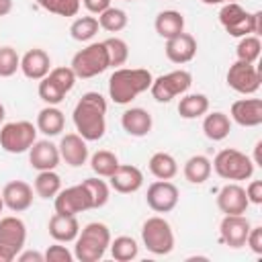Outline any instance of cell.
Instances as JSON below:
<instances>
[{
  "label": "cell",
  "instance_id": "obj_1",
  "mask_svg": "<svg viewBox=\"0 0 262 262\" xmlns=\"http://www.w3.org/2000/svg\"><path fill=\"white\" fill-rule=\"evenodd\" d=\"M72 121L86 141H98L106 131V100L100 92H86L76 102Z\"/></svg>",
  "mask_w": 262,
  "mask_h": 262
},
{
  "label": "cell",
  "instance_id": "obj_2",
  "mask_svg": "<svg viewBox=\"0 0 262 262\" xmlns=\"http://www.w3.org/2000/svg\"><path fill=\"white\" fill-rule=\"evenodd\" d=\"M154 76L143 68H117L108 78V96L115 104H129L149 90Z\"/></svg>",
  "mask_w": 262,
  "mask_h": 262
},
{
  "label": "cell",
  "instance_id": "obj_3",
  "mask_svg": "<svg viewBox=\"0 0 262 262\" xmlns=\"http://www.w3.org/2000/svg\"><path fill=\"white\" fill-rule=\"evenodd\" d=\"M74 242H76V246H74L76 260L98 262V260H102V256L106 254V250L111 246V229L100 221H92L80 229V233Z\"/></svg>",
  "mask_w": 262,
  "mask_h": 262
},
{
  "label": "cell",
  "instance_id": "obj_4",
  "mask_svg": "<svg viewBox=\"0 0 262 262\" xmlns=\"http://www.w3.org/2000/svg\"><path fill=\"white\" fill-rule=\"evenodd\" d=\"M219 23L231 37L260 35L262 33V12H248L237 2H225L219 10Z\"/></svg>",
  "mask_w": 262,
  "mask_h": 262
},
{
  "label": "cell",
  "instance_id": "obj_5",
  "mask_svg": "<svg viewBox=\"0 0 262 262\" xmlns=\"http://www.w3.org/2000/svg\"><path fill=\"white\" fill-rule=\"evenodd\" d=\"M254 162L250 156H246L244 151L239 149H233V147H227V149H221L215 160L211 162V168L215 170V174L223 180H248L252 178L254 174Z\"/></svg>",
  "mask_w": 262,
  "mask_h": 262
},
{
  "label": "cell",
  "instance_id": "obj_6",
  "mask_svg": "<svg viewBox=\"0 0 262 262\" xmlns=\"http://www.w3.org/2000/svg\"><path fill=\"white\" fill-rule=\"evenodd\" d=\"M70 68L74 70L76 78H82V80L94 78V76L102 74L106 68H111L108 66V53H106L104 41L90 43L84 49H80L78 53H74Z\"/></svg>",
  "mask_w": 262,
  "mask_h": 262
},
{
  "label": "cell",
  "instance_id": "obj_7",
  "mask_svg": "<svg viewBox=\"0 0 262 262\" xmlns=\"http://www.w3.org/2000/svg\"><path fill=\"white\" fill-rule=\"evenodd\" d=\"M141 242L147 248V252H151L156 256L170 254L174 250V231H172V225L164 217H160V215L145 219L143 225H141Z\"/></svg>",
  "mask_w": 262,
  "mask_h": 262
},
{
  "label": "cell",
  "instance_id": "obj_8",
  "mask_svg": "<svg viewBox=\"0 0 262 262\" xmlns=\"http://www.w3.org/2000/svg\"><path fill=\"white\" fill-rule=\"evenodd\" d=\"M37 141V125L31 121L4 123L0 129V147L8 154H25Z\"/></svg>",
  "mask_w": 262,
  "mask_h": 262
},
{
  "label": "cell",
  "instance_id": "obj_9",
  "mask_svg": "<svg viewBox=\"0 0 262 262\" xmlns=\"http://www.w3.org/2000/svg\"><path fill=\"white\" fill-rule=\"evenodd\" d=\"M27 242V225L23 219L8 215L0 219V262H12Z\"/></svg>",
  "mask_w": 262,
  "mask_h": 262
},
{
  "label": "cell",
  "instance_id": "obj_10",
  "mask_svg": "<svg viewBox=\"0 0 262 262\" xmlns=\"http://www.w3.org/2000/svg\"><path fill=\"white\" fill-rule=\"evenodd\" d=\"M190 84H192L190 72H186V70H174V72H168L164 76L154 78V82L149 86V92H151V96L158 102H170L172 98L186 94L188 88H190Z\"/></svg>",
  "mask_w": 262,
  "mask_h": 262
},
{
  "label": "cell",
  "instance_id": "obj_11",
  "mask_svg": "<svg viewBox=\"0 0 262 262\" xmlns=\"http://www.w3.org/2000/svg\"><path fill=\"white\" fill-rule=\"evenodd\" d=\"M227 86L239 94H254L258 92L260 88V82H262V76H260V70L254 66V63H248V61H233L227 70Z\"/></svg>",
  "mask_w": 262,
  "mask_h": 262
},
{
  "label": "cell",
  "instance_id": "obj_12",
  "mask_svg": "<svg viewBox=\"0 0 262 262\" xmlns=\"http://www.w3.org/2000/svg\"><path fill=\"white\" fill-rule=\"evenodd\" d=\"M53 207H55V213L78 215V213H84V211L92 209V201H90V194H88L86 186L80 182L76 186H68V188L59 190L53 196Z\"/></svg>",
  "mask_w": 262,
  "mask_h": 262
},
{
  "label": "cell",
  "instance_id": "obj_13",
  "mask_svg": "<svg viewBox=\"0 0 262 262\" xmlns=\"http://www.w3.org/2000/svg\"><path fill=\"white\" fill-rule=\"evenodd\" d=\"M178 199H180L178 188L170 180H156L147 186L145 201H147V207L156 213H170L178 205Z\"/></svg>",
  "mask_w": 262,
  "mask_h": 262
},
{
  "label": "cell",
  "instance_id": "obj_14",
  "mask_svg": "<svg viewBox=\"0 0 262 262\" xmlns=\"http://www.w3.org/2000/svg\"><path fill=\"white\" fill-rule=\"evenodd\" d=\"M250 227L252 225L246 215H223V219L219 223L221 242L229 248H242V246H246Z\"/></svg>",
  "mask_w": 262,
  "mask_h": 262
},
{
  "label": "cell",
  "instance_id": "obj_15",
  "mask_svg": "<svg viewBox=\"0 0 262 262\" xmlns=\"http://www.w3.org/2000/svg\"><path fill=\"white\" fill-rule=\"evenodd\" d=\"M217 207L223 215H244L250 207L246 188L239 186L237 182H229L221 186L217 192Z\"/></svg>",
  "mask_w": 262,
  "mask_h": 262
},
{
  "label": "cell",
  "instance_id": "obj_16",
  "mask_svg": "<svg viewBox=\"0 0 262 262\" xmlns=\"http://www.w3.org/2000/svg\"><path fill=\"white\" fill-rule=\"evenodd\" d=\"M2 201L4 207L12 213H23L33 205V186L25 180H10L2 188Z\"/></svg>",
  "mask_w": 262,
  "mask_h": 262
},
{
  "label": "cell",
  "instance_id": "obj_17",
  "mask_svg": "<svg viewBox=\"0 0 262 262\" xmlns=\"http://www.w3.org/2000/svg\"><path fill=\"white\" fill-rule=\"evenodd\" d=\"M59 149V156L61 160L72 166V168H80L88 162L90 154H88V145H86V139L80 135V133H66L57 145Z\"/></svg>",
  "mask_w": 262,
  "mask_h": 262
},
{
  "label": "cell",
  "instance_id": "obj_18",
  "mask_svg": "<svg viewBox=\"0 0 262 262\" xmlns=\"http://www.w3.org/2000/svg\"><path fill=\"white\" fill-rule=\"evenodd\" d=\"M61 156L55 143H51L49 139H37L31 147H29V164L31 168H35L37 172L43 170H55L59 164Z\"/></svg>",
  "mask_w": 262,
  "mask_h": 262
},
{
  "label": "cell",
  "instance_id": "obj_19",
  "mask_svg": "<svg viewBox=\"0 0 262 262\" xmlns=\"http://www.w3.org/2000/svg\"><path fill=\"white\" fill-rule=\"evenodd\" d=\"M108 180L113 190L121 194H131L143 186V172L131 164H119V168L108 176Z\"/></svg>",
  "mask_w": 262,
  "mask_h": 262
},
{
  "label": "cell",
  "instance_id": "obj_20",
  "mask_svg": "<svg viewBox=\"0 0 262 262\" xmlns=\"http://www.w3.org/2000/svg\"><path fill=\"white\" fill-rule=\"evenodd\" d=\"M166 57L172 63H188L196 55V39L190 33H178L176 37L166 39Z\"/></svg>",
  "mask_w": 262,
  "mask_h": 262
},
{
  "label": "cell",
  "instance_id": "obj_21",
  "mask_svg": "<svg viewBox=\"0 0 262 262\" xmlns=\"http://www.w3.org/2000/svg\"><path fill=\"white\" fill-rule=\"evenodd\" d=\"M231 121L242 127H258L262 125V100L260 98H242L231 104Z\"/></svg>",
  "mask_w": 262,
  "mask_h": 262
},
{
  "label": "cell",
  "instance_id": "obj_22",
  "mask_svg": "<svg viewBox=\"0 0 262 262\" xmlns=\"http://www.w3.org/2000/svg\"><path fill=\"white\" fill-rule=\"evenodd\" d=\"M49 70H51V59L45 49L35 47L20 57V72L29 80H41L49 74Z\"/></svg>",
  "mask_w": 262,
  "mask_h": 262
},
{
  "label": "cell",
  "instance_id": "obj_23",
  "mask_svg": "<svg viewBox=\"0 0 262 262\" xmlns=\"http://www.w3.org/2000/svg\"><path fill=\"white\" fill-rule=\"evenodd\" d=\"M121 127L125 133H129L131 137H145L151 127H154V121H151V115L141 108V106H131L127 108L123 115H121Z\"/></svg>",
  "mask_w": 262,
  "mask_h": 262
},
{
  "label": "cell",
  "instance_id": "obj_24",
  "mask_svg": "<svg viewBox=\"0 0 262 262\" xmlns=\"http://www.w3.org/2000/svg\"><path fill=\"white\" fill-rule=\"evenodd\" d=\"M49 235L59 242V244H68V242H74L80 233V223L76 219V215H61V213H55L51 219H49Z\"/></svg>",
  "mask_w": 262,
  "mask_h": 262
},
{
  "label": "cell",
  "instance_id": "obj_25",
  "mask_svg": "<svg viewBox=\"0 0 262 262\" xmlns=\"http://www.w3.org/2000/svg\"><path fill=\"white\" fill-rule=\"evenodd\" d=\"M63 127H66V117L57 106L47 104L45 108L39 111V115H37V131H41L47 137H55V135H59L63 131Z\"/></svg>",
  "mask_w": 262,
  "mask_h": 262
},
{
  "label": "cell",
  "instance_id": "obj_26",
  "mask_svg": "<svg viewBox=\"0 0 262 262\" xmlns=\"http://www.w3.org/2000/svg\"><path fill=\"white\" fill-rule=\"evenodd\" d=\"M231 131V119L221 113V111H215V113H209L205 115L203 119V133L207 139L211 141H223Z\"/></svg>",
  "mask_w": 262,
  "mask_h": 262
},
{
  "label": "cell",
  "instance_id": "obj_27",
  "mask_svg": "<svg viewBox=\"0 0 262 262\" xmlns=\"http://www.w3.org/2000/svg\"><path fill=\"white\" fill-rule=\"evenodd\" d=\"M154 27L162 39H170L184 31V16L178 10H162L158 12Z\"/></svg>",
  "mask_w": 262,
  "mask_h": 262
},
{
  "label": "cell",
  "instance_id": "obj_28",
  "mask_svg": "<svg viewBox=\"0 0 262 262\" xmlns=\"http://www.w3.org/2000/svg\"><path fill=\"white\" fill-rule=\"evenodd\" d=\"M184 178L190 182V184H203L205 180H209L213 168H211V160L207 156H190L186 162H184Z\"/></svg>",
  "mask_w": 262,
  "mask_h": 262
},
{
  "label": "cell",
  "instance_id": "obj_29",
  "mask_svg": "<svg viewBox=\"0 0 262 262\" xmlns=\"http://www.w3.org/2000/svg\"><path fill=\"white\" fill-rule=\"evenodd\" d=\"M149 172L158 178V180H172L178 174V164L174 160V156L166 154V151H156L149 162H147Z\"/></svg>",
  "mask_w": 262,
  "mask_h": 262
},
{
  "label": "cell",
  "instance_id": "obj_30",
  "mask_svg": "<svg viewBox=\"0 0 262 262\" xmlns=\"http://www.w3.org/2000/svg\"><path fill=\"white\" fill-rule=\"evenodd\" d=\"M209 111V98L205 94H182L178 102V115L182 119H199L207 115Z\"/></svg>",
  "mask_w": 262,
  "mask_h": 262
},
{
  "label": "cell",
  "instance_id": "obj_31",
  "mask_svg": "<svg viewBox=\"0 0 262 262\" xmlns=\"http://www.w3.org/2000/svg\"><path fill=\"white\" fill-rule=\"evenodd\" d=\"M33 190L41 199H53L61 190V178L55 170H43L37 174L33 182Z\"/></svg>",
  "mask_w": 262,
  "mask_h": 262
},
{
  "label": "cell",
  "instance_id": "obj_32",
  "mask_svg": "<svg viewBox=\"0 0 262 262\" xmlns=\"http://www.w3.org/2000/svg\"><path fill=\"white\" fill-rule=\"evenodd\" d=\"M108 250H111L113 260H117V262H131L139 254V246H137L135 237H131V235H119V237L111 239Z\"/></svg>",
  "mask_w": 262,
  "mask_h": 262
},
{
  "label": "cell",
  "instance_id": "obj_33",
  "mask_svg": "<svg viewBox=\"0 0 262 262\" xmlns=\"http://www.w3.org/2000/svg\"><path fill=\"white\" fill-rule=\"evenodd\" d=\"M37 92H39V98H41L45 104H53V106H57V104L66 98V94H68V90H66L51 74H47L45 78L39 80Z\"/></svg>",
  "mask_w": 262,
  "mask_h": 262
},
{
  "label": "cell",
  "instance_id": "obj_34",
  "mask_svg": "<svg viewBox=\"0 0 262 262\" xmlns=\"http://www.w3.org/2000/svg\"><path fill=\"white\" fill-rule=\"evenodd\" d=\"M90 168L96 176L108 178L119 168V158L108 149H98L96 154L90 156Z\"/></svg>",
  "mask_w": 262,
  "mask_h": 262
},
{
  "label": "cell",
  "instance_id": "obj_35",
  "mask_svg": "<svg viewBox=\"0 0 262 262\" xmlns=\"http://www.w3.org/2000/svg\"><path fill=\"white\" fill-rule=\"evenodd\" d=\"M98 29H100V25H98L96 16H78L70 25V35H72V39L84 43V41H90L98 33Z\"/></svg>",
  "mask_w": 262,
  "mask_h": 262
},
{
  "label": "cell",
  "instance_id": "obj_36",
  "mask_svg": "<svg viewBox=\"0 0 262 262\" xmlns=\"http://www.w3.org/2000/svg\"><path fill=\"white\" fill-rule=\"evenodd\" d=\"M98 25H100V29H104L108 33H119L127 27V12L123 8L108 6L104 12L98 14Z\"/></svg>",
  "mask_w": 262,
  "mask_h": 262
},
{
  "label": "cell",
  "instance_id": "obj_37",
  "mask_svg": "<svg viewBox=\"0 0 262 262\" xmlns=\"http://www.w3.org/2000/svg\"><path fill=\"white\" fill-rule=\"evenodd\" d=\"M262 51V41L258 35H246L239 39L237 47H235V55L239 61H248V63H256Z\"/></svg>",
  "mask_w": 262,
  "mask_h": 262
},
{
  "label": "cell",
  "instance_id": "obj_38",
  "mask_svg": "<svg viewBox=\"0 0 262 262\" xmlns=\"http://www.w3.org/2000/svg\"><path fill=\"white\" fill-rule=\"evenodd\" d=\"M82 184L86 186L88 194H90V201H92V209H100L108 203V196H111V188L104 180L100 178H86L82 180Z\"/></svg>",
  "mask_w": 262,
  "mask_h": 262
},
{
  "label": "cell",
  "instance_id": "obj_39",
  "mask_svg": "<svg viewBox=\"0 0 262 262\" xmlns=\"http://www.w3.org/2000/svg\"><path fill=\"white\" fill-rule=\"evenodd\" d=\"M104 47H106V53H108V66L111 68H119L129 59V47L121 37L104 39Z\"/></svg>",
  "mask_w": 262,
  "mask_h": 262
},
{
  "label": "cell",
  "instance_id": "obj_40",
  "mask_svg": "<svg viewBox=\"0 0 262 262\" xmlns=\"http://www.w3.org/2000/svg\"><path fill=\"white\" fill-rule=\"evenodd\" d=\"M37 4L57 16H76L82 0H37Z\"/></svg>",
  "mask_w": 262,
  "mask_h": 262
},
{
  "label": "cell",
  "instance_id": "obj_41",
  "mask_svg": "<svg viewBox=\"0 0 262 262\" xmlns=\"http://www.w3.org/2000/svg\"><path fill=\"white\" fill-rule=\"evenodd\" d=\"M20 70V57L14 47H0V78H10Z\"/></svg>",
  "mask_w": 262,
  "mask_h": 262
},
{
  "label": "cell",
  "instance_id": "obj_42",
  "mask_svg": "<svg viewBox=\"0 0 262 262\" xmlns=\"http://www.w3.org/2000/svg\"><path fill=\"white\" fill-rule=\"evenodd\" d=\"M43 256H45L47 262H72V260H74V254H72L66 246H61L59 242L53 244V246H49Z\"/></svg>",
  "mask_w": 262,
  "mask_h": 262
},
{
  "label": "cell",
  "instance_id": "obj_43",
  "mask_svg": "<svg viewBox=\"0 0 262 262\" xmlns=\"http://www.w3.org/2000/svg\"><path fill=\"white\" fill-rule=\"evenodd\" d=\"M246 246H250V250L254 254H262V227L256 225V227H250V233L246 237Z\"/></svg>",
  "mask_w": 262,
  "mask_h": 262
},
{
  "label": "cell",
  "instance_id": "obj_44",
  "mask_svg": "<svg viewBox=\"0 0 262 262\" xmlns=\"http://www.w3.org/2000/svg\"><path fill=\"white\" fill-rule=\"evenodd\" d=\"M246 196L250 205H262V180H252L246 186Z\"/></svg>",
  "mask_w": 262,
  "mask_h": 262
},
{
  "label": "cell",
  "instance_id": "obj_45",
  "mask_svg": "<svg viewBox=\"0 0 262 262\" xmlns=\"http://www.w3.org/2000/svg\"><path fill=\"white\" fill-rule=\"evenodd\" d=\"M82 4L90 14H100L111 6V0H82Z\"/></svg>",
  "mask_w": 262,
  "mask_h": 262
},
{
  "label": "cell",
  "instance_id": "obj_46",
  "mask_svg": "<svg viewBox=\"0 0 262 262\" xmlns=\"http://www.w3.org/2000/svg\"><path fill=\"white\" fill-rule=\"evenodd\" d=\"M16 260L18 262H43L45 260V256L41 254V252H35V250H27V252H18V256H16Z\"/></svg>",
  "mask_w": 262,
  "mask_h": 262
},
{
  "label": "cell",
  "instance_id": "obj_47",
  "mask_svg": "<svg viewBox=\"0 0 262 262\" xmlns=\"http://www.w3.org/2000/svg\"><path fill=\"white\" fill-rule=\"evenodd\" d=\"M10 10H12V0H0V16L10 14Z\"/></svg>",
  "mask_w": 262,
  "mask_h": 262
},
{
  "label": "cell",
  "instance_id": "obj_48",
  "mask_svg": "<svg viewBox=\"0 0 262 262\" xmlns=\"http://www.w3.org/2000/svg\"><path fill=\"white\" fill-rule=\"evenodd\" d=\"M4 117H6V108H4V104L0 102V125L4 123Z\"/></svg>",
  "mask_w": 262,
  "mask_h": 262
},
{
  "label": "cell",
  "instance_id": "obj_49",
  "mask_svg": "<svg viewBox=\"0 0 262 262\" xmlns=\"http://www.w3.org/2000/svg\"><path fill=\"white\" fill-rule=\"evenodd\" d=\"M201 2H205V4H211V6H213V4H225L227 0H201Z\"/></svg>",
  "mask_w": 262,
  "mask_h": 262
},
{
  "label": "cell",
  "instance_id": "obj_50",
  "mask_svg": "<svg viewBox=\"0 0 262 262\" xmlns=\"http://www.w3.org/2000/svg\"><path fill=\"white\" fill-rule=\"evenodd\" d=\"M2 209H4V201H2V194H0V213H2Z\"/></svg>",
  "mask_w": 262,
  "mask_h": 262
},
{
  "label": "cell",
  "instance_id": "obj_51",
  "mask_svg": "<svg viewBox=\"0 0 262 262\" xmlns=\"http://www.w3.org/2000/svg\"><path fill=\"white\" fill-rule=\"evenodd\" d=\"M227 2H237V0H227Z\"/></svg>",
  "mask_w": 262,
  "mask_h": 262
},
{
  "label": "cell",
  "instance_id": "obj_52",
  "mask_svg": "<svg viewBox=\"0 0 262 262\" xmlns=\"http://www.w3.org/2000/svg\"><path fill=\"white\" fill-rule=\"evenodd\" d=\"M125 2H135V0H125Z\"/></svg>",
  "mask_w": 262,
  "mask_h": 262
}]
</instances>
